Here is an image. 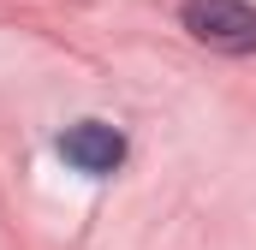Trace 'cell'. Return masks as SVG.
<instances>
[{
  "mask_svg": "<svg viewBox=\"0 0 256 250\" xmlns=\"http://www.w3.org/2000/svg\"><path fill=\"white\" fill-rule=\"evenodd\" d=\"M179 18L214 54H256V6L250 0H185Z\"/></svg>",
  "mask_w": 256,
  "mask_h": 250,
  "instance_id": "6da1fadb",
  "label": "cell"
},
{
  "mask_svg": "<svg viewBox=\"0 0 256 250\" xmlns=\"http://www.w3.org/2000/svg\"><path fill=\"white\" fill-rule=\"evenodd\" d=\"M60 155L78 173H114V167L126 161V137H120L114 125H102V120H84V125H72L60 137Z\"/></svg>",
  "mask_w": 256,
  "mask_h": 250,
  "instance_id": "7a4b0ae2",
  "label": "cell"
}]
</instances>
